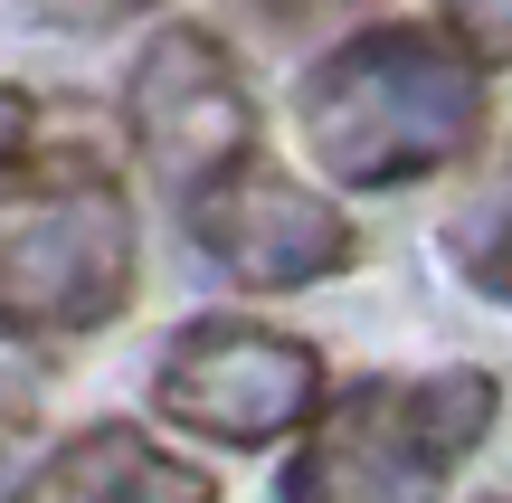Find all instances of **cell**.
Masks as SVG:
<instances>
[{"label":"cell","mask_w":512,"mask_h":503,"mask_svg":"<svg viewBox=\"0 0 512 503\" xmlns=\"http://www.w3.org/2000/svg\"><path fill=\"white\" fill-rule=\"evenodd\" d=\"M304 152L351 190H408L427 171H456L484 143V57L456 29H361L304 76L294 95Z\"/></svg>","instance_id":"1"},{"label":"cell","mask_w":512,"mask_h":503,"mask_svg":"<svg viewBox=\"0 0 512 503\" xmlns=\"http://www.w3.org/2000/svg\"><path fill=\"white\" fill-rule=\"evenodd\" d=\"M133 200L95 152H0V333L86 342L133 304Z\"/></svg>","instance_id":"2"},{"label":"cell","mask_w":512,"mask_h":503,"mask_svg":"<svg viewBox=\"0 0 512 503\" xmlns=\"http://www.w3.org/2000/svg\"><path fill=\"white\" fill-rule=\"evenodd\" d=\"M503 390L484 371L427 380H351L323 399L285 466V503H437L446 475L484 447Z\"/></svg>","instance_id":"3"},{"label":"cell","mask_w":512,"mask_h":503,"mask_svg":"<svg viewBox=\"0 0 512 503\" xmlns=\"http://www.w3.org/2000/svg\"><path fill=\"white\" fill-rule=\"evenodd\" d=\"M152 399L190 437L275 447V437L313 428V409H323V352L304 333H275V323H247V314H200L171 333Z\"/></svg>","instance_id":"4"},{"label":"cell","mask_w":512,"mask_h":503,"mask_svg":"<svg viewBox=\"0 0 512 503\" xmlns=\"http://www.w3.org/2000/svg\"><path fill=\"white\" fill-rule=\"evenodd\" d=\"M124 124H133V152H143L152 181L209 190L219 171L256 162V95L228 57V38L209 29H152L143 57L124 76Z\"/></svg>","instance_id":"5"},{"label":"cell","mask_w":512,"mask_h":503,"mask_svg":"<svg viewBox=\"0 0 512 503\" xmlns=\"http://www.w3.org/2000/svg\"><path fill=\"white\" fill-rule=\"evenodd\" d=\"M190 238L228 266L256 295H294V285H323L361 257V228L342 200H323L313 181L275 162H238L209 190H190Z\"/></svg>","instance_id":"6"},{"label":"cell","mask_w":512,"mask_h":503,"mask_svg":"<svg viewBox=\"0 0 512 503\" xmlns=\"http://www.w3.org/2000/svg\"><path fill=\"white\" fill-rule=\"evenodd\" d=\"M48 494H57V503H219L209 466H190V456L152 447V437L124 428V418L76 428L67 447L48 456Z\"/></svg>","instance_id":"7"},{"label":"cell","mask_w":512,"mask_h":503,"mask_svg":"<svg viewBox=\"0 0 512 503\" xmlns=\"http://www.w3.org/2000/svg\"><path fill=\"white\" fill-rule=\"evenodd\" d=\"M446 257H456V276L475 285V295L512 304V152H503V171L475 190V200H456V219H446Z\"/></svg>","instance_id":"8"},{"label":"cell","mask_w":512,"mask_h":503,"mask_svg":"<svg viewBox=\"0 0 512 503\" xmlns=\"http://www.w3.org/2000/svg\"><path fill=\"white\" fill-rule=\"evenodd\" d=\"M48 475V437H38V409L29 390L0 380V503H29V485Z\"/></svg>","instance_id":"9"},{"label":"cell","mask_w":512,"mask_h":503,"mask_svg":"<svg viewBox=\"0 0 512 503\" xmlns=\"http://www.w3.org/2000/svg\"><path fill=\"white\" fill-rule=\"evenodd\" d=\"M437 19L484 57V67H512V0H437Z\"/></svg>","instance_id":"10"},{"label":"cell","mask_w":512,"mask_h":503,"mask_svg":"<svg viewBox=\"0 0 512 503\" xmlns=\"http://www.w3.org/2000/svg\"><path fill=\"white\" fill-rule=\"evenodd\" d=\"M238 10H256L266 29H294V38H304V29H342V19L370 10V0H238Z\"/></svg>","instance_id":"11"},{"label":"cell","mask_w":512,"mask_h":503,"mask_svg":"<svg viewBox=\"0 0 512 503\" xmlns=\"http://www.w3.org/2000/svg\"><path fill=\"white\" fill-rule=\"evenodd\" d=\"M19 143H38V114L19 86H0V152H19Z\"/></svg>","instance_id":"12"},{"label":"cell","mask_w":512,"mask_h":503,"mask_svg":"<svg viewBox=\"0 0 512 503\" xmlns=\"http://www.w3.org/2000/svg\"><path fill=\"white\" fill-rule=\"evenodd\" d=\"M76 10H86V19H105V10H124V0H76Z\"/></svg>","instance_id":"13"}]
</instances>
